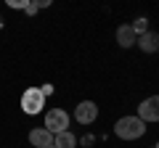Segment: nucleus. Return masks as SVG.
I'll return each mask as SVG.
<instances>
[{
	"label": "nucleus",
	"mask_w": 159,
	"mask_h": 148,
	"mask_svg": "<svg viewBox=\"0 0 159 148\" xmlns=\"http://www.w3.org/2000/svg\"><path fill=\"white\" fill-rule=\"evenodd\" d=\"M45 106V95L40 93V87H27L21 95V108L24 114H40Z\"/></svg>",
	"instance_id": "2"
},
{
	"label": "nucleus",
	"mask_w": 159,
	"mask_h": 148,
	"mask_svg": "<svg viewBox=\"0 0 159 148\" xmlns=\"http://www.w3.org/2000/svg\"><path fill=\"white\" fill-rule=\"evenodd\" d=\"M40 93H43V95H51V93H53V85H43V87H40Z\"/></svg>",
	"instance_id": "12"
},
{
	"label": "nucleus",
	"mask_w": 159,
	"mask_h": 148,
	"mask_svg": "<svg viewBox=\"0 0 159 148\" xmlns=\"http://www.w3.org/2000/svg\"><path fill=\"white\" fill-rule=\"evenodd\" d=\"M74 146H77V137H74L69 130H64V132L56 135V148H74Z\"/></svg>",
	"instance_id": "9"
},
{
	"label": "nucleus",
	"mask_w": 159,
	"mask_h": 148,
	"mask_svg": "<svg viewBox=\"0 0 159 148\" xmlns=\"http://www.w3.org/2000/svg\"><path fill=\"white\" fill-rule=\"evenodd\" d=\"M37 8H40V3H24V11L32 16V13H37Z\"/></svg>",
	"instance_id": "11"
},
{
	"label": "nucleus",
	"mask_w": 159,
	"mask_h": 148,
	"mask_svg": "<svg viewBox=\"0 0 159 148\" xmlns=\"http://www.w3.org/2000/svg\"><path fill=\"white\" fill-rule=\"evenodd\" d=\"M138 119L143 122H159V95H151L138 106Z\"/></svg>",
	"instance_id": "5"
},
{
	"label": "nucleus",
	"mask_w": 159,
	"mask_h": 148,
	"mask_svg": "<svg viewBox=\"0 0 159 148\" xmlns=\"http://www.w3.org/2000/svg\"><path fill=\"white\" fill-rule=\"evenodd\" d=\"M74 119H77L80 124H93V122L98 119V106L93 101L77 103V108H74Z\"/></svg>",
	"instance_id": "4"
},
{
	"label": "nucleus",
	"mask_w": 159,
	"mask_h": 148,
	"mask_svg": "<svg viewBox=\"0 0 159 148\" xmlns=\"http://www.w3.org/2000/svg\"><path fill=\"white\" fill-rule=\"evenodd\" d=\"M114 132H117V137H122V140H138V137H143V132H146V122L138 119V116H122V119L114 124Z\"/></svg>",
	"instance_id": "1"
},
{
	"label": "nucleus",
	"mask_w": 159,
	"mask_h": 148,
	"mask_svg": "<svg viewBox=\"0 0 159 148\" xmlns=\"http://www.w3.org/2000/svg\"><path fill=\"white\" fill-rule=\"evenodd\" d=\"M29 143L34 148H56V135L48 132L45 127H37V130L29 132Z\"/></svg>",
	"instance_id": "6"
},
{
	"label": "nucleus",
	"mask_w": 159,
	"mask_h": 148,
	"mask_svg": "<svg viewBox=\"0 0 159 148\" xmlns=\"http://www.w3.org/2000/svg\"><path fill=\"white\" fill-rule=\"evenodd\" d=\"M135 45L141 48L143 53H157V50H159V32H146V34H141Z\"/></svg>",
	"instance_id": "7"
},
{
	"label": "nucleus",
	"mask_w": 159,
	"mask_h": 148,
	"mask_svg": "<svg viewBox=\"0 0 159 148\" xmlns=\"http://www.w3.org/2000/svg\"><path fill=\"white\" fill-rule=\"evenodd\" d=\"M157 148H159V143H157Z\"/></svg>",
	"instance_id": "13"
},
{
	"label": "nucleus",
	"mask_w": 159,
	"mask_h": 148,
	"mask_svg": "<svg viewBox=\"0 0 159 148\" xmlns=\"http://www.w3.org/2000/svg\"><path fill=\"white\" fill-rule=\"evenodd\" d=\"M130 27H133V32H135L138 37H141V34H146V32H148V27H146V19H143V16H141V19H135V21H133Z\"/></svg>",
	"instance_id": "10"
},
{
	"label": "nucleus",
	"mask_w": 159,
	"mask_h": 148,
	"mask_svg": "<svg viewBox=\"0 0 159 148\" xmlns=\"http://www.w3.org/2000/svg\"><path fill=\"white\" fill-rule=\"evenodd\" d=\"M45 130L53 132V135L69 130V114L64 111V108H51V111L45 114Z\"/></svg>",
	"instance_id": "3"
},
{
	"label": "nucleus",
	"mask_w": 159,
	"mask_h": 148,
	"mask_svg": "<svg viewBox=\"0 0 159 148\" xmlns=\"http://www.w3.org/2000/svg\"><path fill=\"white\" fill-rule=\"evenodd\" d=\"M117 42H119L122 48H133V45L138 42V34L133 32L130 24H122V27L117 29Z\"/></svg>",
	"instance_id": "8"
}]
</instances>
